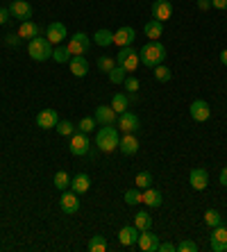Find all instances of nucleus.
I'll return each mask as SVG.
<instances>
[{
    "label": "nucleus",
    "instance_id": "28",
    "mask_svg": "<svg viewBox=\"0 0 227 252\" xmlns=\"http://www.w3.org/2000/svg\"><path fill=\"white\" fill-rule=\"evenodd\" d=\"M70 57H73V55H70L68 46H64V43H59L57 48H53V59L57 64H68Z\"/></svg>",
    "mask_w": 227,
    "mask_h": 252
},
{
    "label": "nucleus",
    "instance_id": "33",
    "mask_svg": "<svg viewBox=\"0 0 227 252\" xmlns=\"http://www.w3.org/2000/svg\"><path fill=\"white\" fill-rule=\"evenodd\" d=\"M53 184H55V189H59V191H66V189L70 187V177H68V173H66V170H59L57 175H55Z\"/></svg>",
    "mask_w": 227,
    "mask_h": 252
},
{
    "label": "nucleus",
    "instance_id": "36",
    "mask_svg": "<svg viewBox=\"0 0 227 252\" xmlns=\"http://www.w3.org/2000/svg\"><path fill=\"white\" fill-rule=\"evenodd\" d=\"M77 129H80V132H84V134H89V132H94V129H96V118L84 116V118L80 121V123H77Z\"/></svg>",
    "mask_w": 227,
    "mask_h": 252
},
{
    "label": "nucleus",
    "instance_id": "23",
    "mask_svg": "<svg viewBox=\"0 0 227 252\" xmlns=\"http://www.w3.org/2000/svg\"><path fill=\"white\" fill-rule=\"evenodd\" d=\"M141 202H143L146 207H150V209H157V207H162L163 195H162V191H157V189L148 187V189H146V193L141 195Z\"/></svg>",
    "mask_w": 227,
    "mask_h": 252
},
{
    "label": "nucleus",
    "instance_id": "9",
    "mask_svg": "<svg viewBox=\"0 0 227 252\" xmlns=\"http://www.w3.org/2000/svg\"><path fill=\"white\" fill-rule=\"evenodd\" d=\"M7 9H9L12 18H18L21 23L32 18V5H30L28 0H12V5L7 7Z\"/></svg>",
    "mask_w": 227,
    "mask_h": 252
},
{
    "label": "nucleus",
    "instance_id": "14",
    "mask_svg": "<svg viewBox=\"0 0 227 252\" xmlns=\"http://www.w3.org/2000/svg\"><path fill=\"white\" fill-rule=\"evenodd\" d=\"M189 184H191V189H195V191H204V189L209 187V173L204 168H193L191 173H189Z\"/></svg>",
    "mask_w": 227,
    "mask_h": 252
},
{
    "label": "nucleus",
    "instance_id": "7",
    "mask_svg": "<svg viewBox=\"0 0 227 252\" xmlns=\"http://www.w3.org/2000/svg\"><path fill=\"white\" fill-rule=\"evenodd\" d=\"M46 39L50 43H55V46H59V43H64L66 39H68V30H66L64 23H59V21H53V23L46 28Z\"/></svg>",
    "mask_w": 227,
    "mask_h": 252
},
{
    "label": "nucleus",
    "instance_id": "38",
    "mask_svg": "<svg viewBox=\"0 0 227 252\" xmlns=\"http://www.w3.org/2000/svg\"><path fill=\"white\" fill-rule=\"evenodd\" d=\"M141 195H143V193L139 191V187H136V189H130V191H125V202H128L130 207H132V205H139V202H141Z\"/></svg>",
    "mask_w": 227,
    "mask_h": 252
},
{
    "label": "nucleus",
    "instance_id": "30",
    "mask_svg": "<svg viewBox=\"0 0 227 252\" xmlns=\"http://www.w3.org/2000/svg\"><path fill=\"white\" fill-rule=\"evenodd\" d=\"M134 227L143 232V229H152V218L148 211H139L136 216H134Z\"/></svg>",
    "mask_w": 227,
    "mask_h": 252
},
{
    "label": "nucleus",
    "instance_id": "49",
    "mask_svg": "<svg viewBox=\"0 0 227 252\" xmlns=\"http://www.w3.org/2000/svg\"><path fill=\"white\" fill-rule=\"evenodd\" d=\"M0 250H2V246H0Z\"/></svg>",
    "mask_w": 227,
    "mask_h": 252
},
{
    "label": "nucleus",
    "instance_id": "19",
    "mask_svg": "<svg viewBox=\"0 0 227 252\" xmlns=\"http://www.w3.org/2000/svg\"><path fill=\"white\" fill-rule=\"evenodd\" d=\"M139 229L134 227V225H125V227H121V232H118V241H121V246H136V241H139Z\"/></svg>",
    "mask_w": 227,
    "mask_h": 252
},
{
    "label": "nucleus",
    "instance_id": "3",
    "mask_svg": "<svg viewBox=\"0 0 227 252\" xmlns=\"http://www.w3.org/2000/svg\"><path fill=\"white\" fill-rule=\"evenodd\" d=\"M28 55L34 62H48V59H53V43L46 36H34L28 41Z\"/></svg>",
    "mask_w": 227,
    "mask_h": 252
},
{
    "label": "nucleus",
    "instance_id": "41",
    "mask_svg": "<svg viewBox=\"0 0 227 252\" xmlns=\"http://www.w3.org/2000/svg\"><path fill=\"white\" fill-rule=\"evenodd\" d=\"M177 252H198V246L193 241H182L177 243Z\"/></svg>",
    "mask_w": 227,
    "mask_h": 252
},
{
    "label": "nucleus",
    "instance_id": "40",
    "mask_svg": "<svg viewBox=\"0 0 227 252\" xmlns=\"http://www.w3.org/2000/svg\"><path fill=\"white\" fill-rule=\"evenodd\" d=\"M125 91H130V94H134V91H139V87H141V82L136 80V77H132V75H128L125 77Z\"/></svg>",
    "mask_w": 227,
    "mask_h": 252
},
{
    "label": "nucleus",
    "instance_id": "18",
    "mask_svg": "<svg viewBox=\"0 0 227 252\" xmlns=\"http://www.w3.org/2000/svg\"><path fill=\"white\" fill-rule=\"evenodd\" d=\"M96 123H100V125H114L116 123V118H118V114L111 109V105H100V107H96Z\"/></svg>",
    "mask_w": 227,
    "mask_h": 252
},
{
    "label": "nucleus",
    "instance_id": "17",
    "mask_svg": "<svg viewBox=\"0 0 227 252\" xmlns=\"http://www.w3.org/2000/svg\"><path fill=\"white\" fill-rule=\"evenodd\" d=\"M57 123H59V116L55 109H41L36 114V125L41 129H53V127H57Z\"/></svg>",
    "mask_w": 227,
    "mask_h": 252
},
{
    "label": "nucleus",
    "instance_id": "8",
    "mask_svg": "<svg viewBox=\"0 0 227 252\" xmlns=\"http://www.w3.org/2000/svg\"><path fill=\"white\" fill-rule=\"evenodd\" d=\"M116 125L123 134H134V132L139 129V116L132 112H123V114H118Z\"/></svg>",
    "mask_w": 227,
    "mask_h": 252
},
{
    "label": "nucleus",
    "instance_id": "42",
    "mask_svg": "<svg viewBox=\"0 0 227 252\" xmlns=\"http://www.w3.org/2000/svg\"><path fill=\"white\" fill-rule=\"evenodd\" d=\"M21 41H23V39L18 36V32H16V34H7L5 36V43H7V46H12V48H16Z\"/></svg>",
    "mask_w": 227,
    "mask_h": 252
},
{
    "label": "nucleus",
    "instance_id": "4",
    "mask_svg": "<svg viewBox=\"0 0 227 252\" xmlns=\"http://www.w3.org/2000/svg\"><path fill=\"white\" fill-rule=\"evenodd\" d=\"M116 64L121 66V68H125L128 73H134V70H136V66L141 64L139 53H136L132 46L121 48V50H118V55H116Z\"/></svg>",
    "mask_w": 227,
    "mask_h": 252
},
{
    "label": "nucleus",
    "instance_id": "27",
    "mask_svg": "<svg viewBox=\"0 0 227 252\" xmlns=\"http://www.w3.org/2000/svg\"><path fill=\"white\" fill-rule=\"evenodd\" d=\"M94 41H96V46H100V48L114 46V32H111V30H98L94 34Z\"/></svg>",
    "mask_w": 227,
    "mask_h": 252
},
{
    "label": "nucleus",
    "instance_id": "6",
    "mask_svg": "<svg viewBox=\"0 0 227 252\" xmlns=\"http://www.w3.org/2000/svg\"><path fill=\"white\" fill-rule=\"evenodd\" d=\"M68 50L70 55H84L91 48V39H89V34H84V32H75L73 36H68Z\"/></svg>",
    "mask_w": 227,
    "mask_h": 252
},
{
    "label": "nucleus",
    "instance_id": "5",
    "mask_svg": "<svg viewBox=\"0 0 227 252\" xmlns=\"http://www.w3.org/2000/svg\"><path fill=\"white\" fill-rule=\"evenodd\" d=\"M68 150H70V155H75V157H84V155H89V150H91V141H89V136L84 134V132L75 129V132L70 134Z\"/></svg>",
    "mask_w": 227,
    "mask_h": 252
},
{
    "label": "nucleus",
    "instance_id": "48",
    "mask_svg": "<svg viewBox=\"0 0 227 252\" xmlns=\"http://www.w3.org/2000/svg\"><path fill=\"white\" fill-rule=\"evenodd\" d=\"M221 64H223V66H227V48L221 53Z\"/></svg>",
    "mask_w": 227,
    "mask_h": 252
},
{
    "label": "nucleus",
    "instance_id": "20",
    "mask_svg": "<svg viewBox=\"0 0 227 252\" xmlns=\"http://www.w3.org/2000/svg\"><path fill=\"white\" fill-rule=\"evenodd\" d=\"M68 66H70V73L75 77H84L89 73V62L84 59V55H73Z\"/></svg>",
    "mask_w": 227,
    "mask_h": 252
},
{
    "label": "nucleus",
    "instance_id": "24",
    "mask_svg": "<svg viewBox=\"0 0 227 252\" xmlns=\"http://www.w3.org/2000/svg\"><path fill=\"white\" fill-rule=\"evenodd\" d=\"M18 36L30 41V39H34V36H41V28L34 23V21H23V23L18 25Z\"/></svg>",
    "mask_w": 227,
    "mask_h": 252
},
{
    "label": "nucleus",
    "instance_id": "11",
    "mask_svg": "<svg viewBox=\"0 0 227 252\" xmlns=\"http://www.w3.org/2000/svg\"><path fill=\"white\" fill-rule=\"evenodd\" d=\"M136 246H139V250H143V252H155L159 248V236L155 234L152 229H143L139 234Z\"/></svg>",
    "mask_w": 227,
    "mask_h": 252
},
{
    "label": "nucleus",
    "instance_id": "45",
    "mask_svg": "<svg viewBox=\"0 0 227 252\" xmlns=\"http://www.w3.org/2000/svg\"><path fill=\"white\" fill-rule=\"evenodd\" d=\"M211 7H216V9H227V0H211Z\"/></svg>",
    "mask_w": 227,
    "mask_h": 252
},
{
    "label": "nucleus",
    "instance_id": "37",
    "mask_svg": "<svg viewBox=\"0 0 227 252\" xmlns=\"http://www.w3.org/2000/svg\"><path fill=\"white\" fill-rule=\"evenodd\" d=\"M59 132V136H70L73 132H75V125L70 123V121H59L57 127H55Z\"/></svg>",
    "mask_w": 227,
    "mask_h": 252
},
{
    "label": "nucleus",
    "instance_id": "21",
    "mask_svg": "<svg viewBox=\"0 0 227 252\" xmlns=\"http://www.w3.org/2000/svg\"><path fill=\"white\" fill-rule=\"evenodd\" d=\"M118 150H121L123 155H136L139 153V139L134 134H123L121 136V143H118Z\"/></svg>",
    "mask_w": 227,
    "mask_h": 252
},
{
    "label": "nucleus",
    "instance_id": "39",
    "mask_svg": "<svg viewBox=\"0 0 227 252\" xmlns=\"http://www.w3.org/2000/svg\"><path fill=\"white\" fill-rule=\"evenodd\" d=\"M114 66H116V62H114L111 57H100V59H98V68L102 70V73H109Z\"/></svg>",
    "mask_w": 227,
    "mask_h": 252
},
{
    "label": "nucleus",
    "instance_id": "35",
    "mask_svg": "<svg viewBox=\"0 0 227 252\" xmlns=\"http://www.w3.org/2000/svg\"><path fill=\"white\" fill-rule=\"evenodd\" d=\"M170 77H173V73H170L168 66H163V64L155 66V80L157 82H170Z\"/></svg>",
    "mask_w": 227,
    "mask_h": 252
},
{
    "label": "nucleus",
    "instance_id": "43",
    "mask_svg": "<svg viewBox=\"0 0 227 252\" xmlns=\"http://www.w3.org/2000/svg\"><path fill=\"white\" fill-rule=\"evenodd\" d=\"M157 250L159 252H177V246H175V243H170V241H166V243H159Z\"/></svg>",
    "mask_w": 227,
    "mask_h": 252
},
{
    "label": "nucleus",
    "instance_id": "2",
    "mask_svg": "<svg viewBox=\"0 0 227 252\" xmlns=\"http://www.w3.org/2000/svg\"><path fill=\"white\" fill-rule=\"evenodd\" d=\"M121 143V136H118V127L114 125H102L98 129V134H96V146H98L100 153H114Z\"/></svg>",
    "mask_w": 227,
    "mask_h": 252
},
{
    "label": "nucleus",
    "instance_id": "22",
    "mask_svg": "<svg viewBox=\"0 0 227 252\" xmlns=\"http://www.w3.org/2000/svg\"><path fill=\"white\" fill-rule=\"evenodd\" d=\"M89 189H91V177L87 173H77L75 177H70V191H75L77 195L87 193Z\"/></svg>",
    "mask_w": 227,
    "mask_h": 252
},
{
    "label": "nucleus",
    "instance_id": "26",
    "mask_svg": "<svg viewBox=\"0 0 227 252\" xmlns=\"http://www.w3.org/2000/svg\"><path fill=\"white\" fill-rule=\"evenodd\" d=\"M111 109L116 114H123L130 109V95L128 94H114V98H111Z\"/></svg>",
    "mask_w": 227,
    "mask_h": 252
},
{
    "label": "nucleus",
    "instance_id": "16",
    "mask_svg": "<svg viewBox=\"0 0 227 252\" xmlns=\"http://www.w3.org/2000/svg\"><path fill=\"white\" fill-rule=\"evenodd\" d=\"M211 250L214 252H227V227L218 225L211 232Z\"/></svg>",
    "mask_w": 227,
    "mask_h": 252
},
{
    "label": "nucleus",
    "instance_id": "47",
    "mask_svg": "<svg viewBox=\"0 0 227 252\" xmlns=\"http://www.w3.org/2000/svg\"><path fill=\"white\" fill-rule=\"evenodd\" d=\"M218 180H221V184H223V187L227 189V166H225V168L221 170V177H218Z\"/></svg>",
    "mask_w": 227,
    "mask_h": 252
},
{
    "label": "nucleus",
    "instance_id": "34",
    "mask_svg": "<svg viewBox=\"0 0 227 252\" xmlns=\"http://www.w3.org/2000/svg\"><path fill=\"white\" fill-rule=\"evenodd\" d=\"M134 184H136L139 189L152 187V175H150V170H141V173H136V177H134Z\"/></svg>",
    "mask_w": 227,
    "mask_h": 252
},
{
    "label": "nucleus",
    "instance_id": "13",
    "mask_svg": "<svg viewBox=\"0 0 227 252\" xmlns=\"http://www.w3.org/2000/svg\"><path fill=\"white\" fill-rule=\"evenodd\" d=\"M59 207H62V211L68 214V216L77 214V211H80V200H77L75 191H66V193H62V198H59Z\"/></svg>",
    "mask_w": 227,
    "mask_h": 252
},
{
    "label": "nucleus",
    "instance_id": "29",
    "mask_svg": "<svg viewBox=\"0 0 227 252\" xmlns=\"http://www.w3.org/2000/svg\"><path fill=\"white\" fill-rule=\"evenodd\" d=\"M204 225L207 227H218V225H223V214L218 209H207L204 211Z\"/></svg>",
    "mask_w": 227,
    "mask_h": 252
},
{
    "label": "nucleus",
    "instance_id": "25",
    "mask_svg": "<svg viewBox=\"0 0 227 252\" xmlns=\"http://www.w3.org/2000/svg\"><path fill=\"white\" fill-rule=\"evenodd\" d=\"M143 34H146L150 41H157L159 36L163 34V23L157 21V18H150V21L143 25Z\"/></svg>",
    "mask_w": 227,
    "mask_h": 252
},
{
    "label": "nucleus",
    "instance_id": "31",
    "mask_svg": "<svg viewBox=\"0 0 227 252\" xmlns=\"http://www.w3.org/2000/svg\"><path fill=\"white\" fill-rule=\"evenodd\" d=\"M107 77H109V82L111 84H123L125 82V77H128V70L125 68H121V66H114V68L109 70V73H107Z\"/></svg>",
    "mask_w": 227,
    "mask_h": 252
},
{
    "label": "nucleus",
    "instance_id": "15",
    "mask_svg": "<svg viewBox=\"0 0 227 252\" xmlns=\"http://www.w3.org/2000/svg\"><path fill=\"white\" fill-rule=\"evenodd\" d=\"M134 39H136V32H134V28H130V25H123V28H118L116 32H114V43H116L118 48L132 46Z\"/></svg>",
    "mask_w": 227,
    "mask_h": 252
},
{
    "label": "nucleus",
    "instance_id": "32",
    "mask_svg": "<svg viewBox=\"0 0 227 252\" xmlns=\"http://www.w3.org/2000/svg\"><path fill=\"white\" fill-rule=\"evenodd\" d=\"M89 252H105L107 250V239L105 236H100V234H96V236H91V241H89Z\"/></svg>",
    "mask_w": 227,
    "mask_h": 252
},
{
    "label": "nucleus",
    "instance_id": "10",
    "mask_svg": "<svg viewBox=\"0 0 227 252\" xmlns=\"http://www.w3.org/2000/svg\"><path fill=\"white\" fill-rule=\"evenodd\" d=\"M189 114H191L193 121L204 123V121H209V116H211V107H209V102H204V100H195V102H191V107H189Z\"/></svg>",
    "mask_w": 227,
    "mask_h": 252
},
{
    "label": "nucleus",
    "instance_id": "46",
    "mask_svg": "<svg viewBox=\"0 0 227 252\" xmlns=\"http://www.w3.org/2000/svg\"><path fill=\"white\" fill-rule=\"evenodd\" d=\"M211 7V0H198V9H202V12H207Z\"/></svg>",
    "mask_w": 227,
    "mask_h": 252
},
{
    "label": "nucleus",
    "instance_id": "1",
    "mask_svg": "<svg viewBox=\"0 0 227 252\" xmlns=\"http://www.w3.org/2000/svg\"><path fill=\"white\" fill-rule=\"evenodd\" d=\"M139 59L143 66L155 68V66L163 64V59H166V46L159 41H148L146 46L139 50Z\"/></svg>",
    "mask_w": 227,
    "mask_h": 252
},
{
    "label": "nucleus",
    "instance_id": "12",
    "mask_svg": "<svg viewBox=\"0 0 227 252\" xmlns=\"http://www.w3.org/2000/svg\"><path fill=\"white\" fill-rule=\"evenodd\" d=\"M152 12V18H157V21H162V23H166L170 16H173V5H170L168 0H155L150 7Z\"/></svg>",
    "mask_w": 227,
    "mask_h": 252
},
{
    "label": "nucleus",
    "instance_id": "44",
    "mask_svg": "<svg viewBox=\"0 0 227 252\" xmlns=\"http://www.w3.org/2000/svg\"><path fill=\"white\" fill-rule=\"evenodd\" d=\"M9 16H12L9 9H7V7H0V25H5L7 21H9Z\"/></svg>",
    "mask_w": 227,
    "mask_h": 252
}]
</instances>
